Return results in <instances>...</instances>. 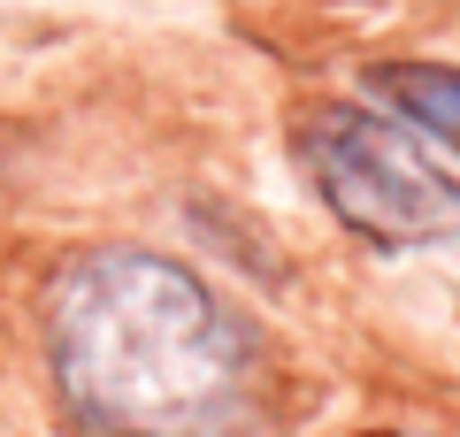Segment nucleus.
<instances>
[{"label": "nucleus", "mask_w": 460, "mask_h": 437, "mask_svg": "<svg viewBox=\"0 0 460 437\" xmlns=\"http://www.w3.org/2000/svg\"><path fill=\"white\" fill-rule=\"evenodd\" d=\"M47 353L100 437H215L253 384L246 323L146 245H93L47 284Z\"/></svg>", "instance_id": "1"}, {"label": "nucleus", "mask_w": 460, "mask_h": 437, "mask_svg": "<svg viewBox=\"0 0 460 437\" xmlns=\"http://www.w3.org/2000/svg\"><path fill=\"white\" fill-rule=\"evenodd\" d=\"M299 146H307L314 192L361 238H376V245H460V184L445 169H429L422 146L399 123H384L376 108L338 100V108L307 115Z\"/></svg>", "instance_id": "2"}, {"label": "nucleus", "mask_w": 460, "mask_h": 437, "mask_svg": "<svg viewBox=\"0 0 460 437\" xmlns=\"http://www.w3.org/2000/svg\"><path fill=\"white\" fill-rule=\"evenodd\" d=\"M368 93L460 154V69H445V62H376L368 69Z\"/></svg>", "instance_id": "3"}]
</instances>
